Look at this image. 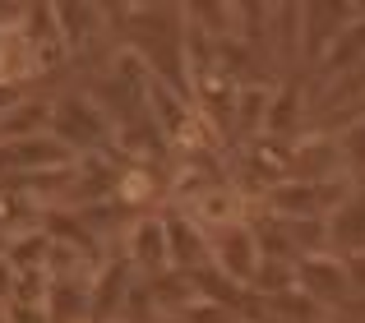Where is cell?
Returning <instances> with one entry per match:
<instances>
[{"instance_id":"7a4b0ae2","label":"cell","mask_w":365,"mask_h":323,"mask_svg":"<svg viewBox=\"0 0 365 323\" xmlns=\"http://www.w3.org/2000/svg\"><path fill=\"white\" fill-rule=\"evenodd\" d=\"M296 291L314 309H347L356 300L347 259H338V254H310V259L296 263Z\"/></svg>"},{"instance_id":"5b68a950","label":"cell","mask_w":365,"mask_h":323,"mask_svg":"<svg viewBox=\"0 0 365 323\" xmlns=\"http://www.w3.org/2000/svg\"><path fill=\"white\" fill-rule=\"evenodd\" d=\"M361 65H365V9H361V14L338 33V42L324 51V60H319V79H324V83H342L347 74H356Z\"/></svg>"},{"instance_id":"3957f363","label":"cell","mask_w":365,"mask_h":323,"mask_svg":"<svg viewBox=\"0 0 365 323\" xmlns=\"http://www.w3.org/2000/svg\"><path fill=\"white\" fill-rule=\"evenodd\" d=\"M125 259L134 263V272H139L143 282H158L167 277L171 268V245H167V222L162 217H139V222L130 226V235H125Z\"/></svg>"},{"instance_id":"6da1fadb","label":"cell","mask_w":365,"mask_h":323,"mask_svg":"<svg viewBox=\"0 0 365 323\" xmlns=\"http://www.w3.org/2000/svg\"><path fill=\"white\" fill-rule=\"evenodd\" d=\"M51 139L74 162H88V157L107 153V144L116 139V120L98 107V97H88V92H65V97L51 102Z\"/></svg>"},{"instance_id":"ba28073f","label":"cell","mask_w":365,"mask_h":323,"mask_svg":"<svg viewBox=\"0 0 365 323\" xmlns=\"http://www.w3.org/2000/svg\"><path fill=\"white\" fill-rule=\"evenodd\" d=\"M361 185H365V180H361Z\"/></svg>"},{"instance_id":"52a82bcc","label":"cell","mask_w":365,"mask_h":323,"mask_svg":"<svg viewBox=\"0 0 365 323\" xmlns=\"http://www.w3.org/2000/svg\"><path fill=\"white\" fill-rule=\"evenodd\" d=\"M338 144H342V162H347V176L365 180V116H356L347 129H342Z\"/></svg>"},{"instance_id":"8992f818","label":"cell","mask_w":365,"mask_h":323,"mask_svg":"<svg viewBox=\"0 0 365 323\" xmlns=\"http://www.w3.org/2000/svg\"><path fill=\"white\" fill-rule=\"evenodd\" d=\"M51 134V102L46 97H19L14 107L0 116V144H14V139H42Z\"/></svg>"},{"instance_id":"277c9868","label":"cell","mask_w":365,"mask_h":323,"mask_svg":"<svg viewBox=\"0 0 365 323\" xmlns=\"http://www.w3.org/2000/svg\"><path fill=\"white\" fill-rule=\"evenodd\" d=\"M329 254L361 259L365 254V185H351V194L329 217Z\"/></svg>"}]
</instances>
